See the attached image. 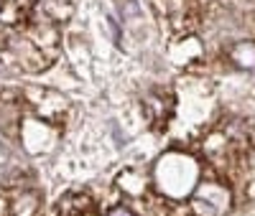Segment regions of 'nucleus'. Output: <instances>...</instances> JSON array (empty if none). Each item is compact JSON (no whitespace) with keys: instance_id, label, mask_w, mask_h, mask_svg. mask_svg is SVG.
<instances>
[{"instance_id":"nucleus-2","label":"nucleus","mask_w":255,"mask_h":216,"mask_svg":"<svg viewBox=\"0 0 255 216\" xmlns=\"http://www.w3.org/2000/svg\"><path fill=\"white\" fill-rule=\"evenodd\" d=\"M36 13H41V20L56 26V23H64V20L72 15V5L61 3V0H41L36 5Z\"/></svg>"},{"instance_id":"nucleus-5","label":"nucleus","mask_w":255,"mask_h":216,"mask_svg":"<svg viewBox=\"0 0 255 216\" xmlns=\"http://www.w3.org/2000/svg\"><path fill=\"white\" fill-rule=\"evenodd\" d=\"M0 20H3V23H15V20H20V5L8 0V3L0 8Z\"/></svg>"},{"instance_id":"nucleus-6","label":"nucleus","mask_w":255,"mask_h":216,"mask_svg":"<svg viewBox=\"0 0 255 216\" xmlns=\"http://www.w3.org/2000/svg\"><path fill=\"white\" fill-rule=\"evenodd\" d=\"M105 216H138L128 204H115V206H110L108 211H105Z\"/></svg>"},{"instance_id":"nucleus-1","label":"nucleus","mask_w":255,"mask_h":216,"mask_svg":"<svg viewBox=\"0 0 255 216\" xmlns=\"http://www.w3.org/2000/svg\"><path fill=\"white\" fill-rule=\"evenodd\" d=\"M230 204H232L230 191L225 186H220V183L207 181V183H202L194 191L189 209L194 211L197 216H225L230 211Z\"/></svg>"},{"instance_id":"nucleus-7","label":"nucleus","mask_w":255,"mask_h":216,"mask_svg":"<svg viewBox=\"0 0 255 216\" xmlns=\"http://www.w3.org/2000/svg\"><path fill=\"white\" fill-rule=\"evenodd\" d=\"M82 216H97V214L95 211H87V214H82Z\"/></svg>"},{"instance_id":"nucleus-3","label":"nucleus","mask_w":255,"mask_h":216,"mask_svg":"<svg viewBox=\"0 0 255 216\" xmlns=\"http://www.w3.org/2000/svg\"><path fill=\"white\" fill-rule=\"evenodd\" d=\"M59 211L61 216H82V214L92 211V199L87 193H69L67 199L59 201Z\"/></svg>"},{"instance_id":"nucleus-4","label":"nucleus","mask_w":255,"mask_h":216,"mask_svg":"<svg viewBox=\"0 0 255 216\" xmlns=\"http://www.w3.org/2000/svg\"><path fill=\"white\" fill-rule=\"evenodd\" d=\"M171 110H174V102L171 99H163L161 94H153V97L145 99V112H148V117H151L156 125H161L168 115H171Z\"/></svg>"}]
</instances>
